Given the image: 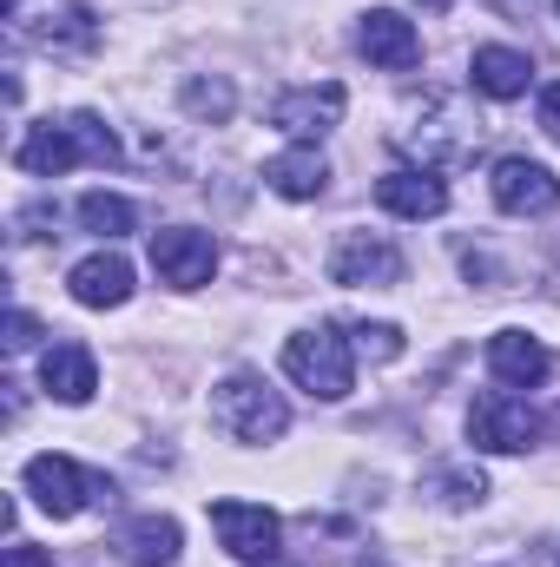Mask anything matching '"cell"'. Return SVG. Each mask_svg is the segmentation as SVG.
<instances>
[{"label": "cell", "instance_id": "8", "mask_svg": "<svg viewBox=\"0 0 560 567\" xmlns=\"http://www.w3.org/2000/svg\"><path fill=\"white\" fill-rule=\"evenodd\" d=\"M356 47H363V60L370 66H383V73H409L422 60V33L409 13H396V7H370L363 13V27H356Z\"/></svg>", "mask_w": 560, "mask_h": 567}, {"label": "cell", "instance_id": "4", "mask_svg": "<svg viewBox=\"0 0 560 567\" xmlns=\"http://www.w3.org/2000/svg\"><path fill=\"white\" fill-rule=\"evenodd\" d=\"M20 482H27V495H33L53 522H73L80 508H93V495H106V482H100L93 468H80L73 455H33Z\"/></svg>", "mask_w": 560, "mask_h": 567}, {"label": "cell", "instance_id": "17", "mask_svg": "<svg viewBox=\"0 0 560 567\" xmlns=\"http://www.w3.org/2000/svg\"><path fill=\"white\" fill-rule=\"evenodd\" d=\"M20 33H27V40H40L46 53H86V47L100 40V20H93L86 7H73V0H66V7H46L40 20H20Z\"/></svg>", "mask_w": 560, "mask_h": 567}, {"label": "cell", "instance_id": "12", "mask_svg": "<svg viewBox=\"0 0 560 567\" xmlns=\"http://www.w3.org/2000/svg\"><path fill=\"white\" fill-rule=\"evenodd\" d=\"M488 370H495L501 390H535V383H548L554 357H548V343L528 337V330H495V337H488Z\"/></svg>", "mask_w": 560, "mask_h": 567}, {"label": "cell", "instance_id": "23", "mask_svg": "<svg viewBox=\"0 0 560 567\" xmlns=\"http://www.w3.org/2000/svg\"><path fill=\"white\" fill-rule=\"evenodd\" d=\"M350 337H356V350H370V357H383V363L403 357V330H396V323H356Z\"/></svg>", "mask_w": 560, "mask_h": 567}, {"label": "cell", "instance_id": "5", "mask_svg": "<svg viewBox=\"0 0 560 567\" xmlns=\"http://www.w3.org/2000/svg\"><path fill=\"white\" fill-rule=\"evenodd\" d=\"M468 442L488 449V455H521V449L541 442V416H535L528 403H515L508 390H488V396H475V410H468Z\"/></svg>", "mask_w": 560, "mask_h": 567}, {"label": "cell", "instance_id": "26", "mask_svg": "<svg viewBox=\"0 0 560 567\" xmlns=\"http://www.w3.org/2000/svg\"><path fill=\"white\" fill-rule=\"evenodd\" d=\"M541 133L560 140V80H554V86H541Z\"/></svg>", "mask_w": 560, "mask_h": 567}, {"label": "cell", "instance_id": "22", "mask_svg": "<svg viewBox=\"0 0 560 567\" xmlns=\"http://www.w3.org/2000/svg\"><path fill=\"white\" fill-rule=\"evenodd\" d=\"M185 106L225 120V113H231V86H225V80H191V86H185Z\"/></svg>", "mask_w": 560, "mask_h": 567}, {"label": "cell", "instance_id": "16", "mask_svg": "<svg viewBox=\"0 0 560 567\" xmlns=\"http://www.w3.org/2000/svg\"><path fill=\"white\" fill-rule=\"evenodd\" d=\"M120 555L133 567H172L178 561V548H185V535H178V522L172 515H133L126 528H120V542H113Z\"/></svg>", "mask_w": 560, "mask_h": 567}, {"label": "cell", "instance_id": "3", "mask_svg": "<svg viewBox=\"0 0 560 567\" xmlns=\"http://www.w3.org/2000/svg\"><path fill=\"white\" fill-rule=\"evenodd\" d=\"M211 416H218L225 435H238V442H278L283 429H290L283 396L265 377H251V370H238V377H225L211 390Z\"/></svg>", "mask_w": 560, "mask_h": 567}, {"label": "cell", "instance_id": "15", "mask_svg": "<svg viewBox=\"0 0 560 567\" xmlns=\"http://www.w3.org/2000/svg\"><path fill=\"white\" fill-rule=\"evenodd\" d=\"M376 205L390 212V218H442L448 212V185L435 178V172H383L376 178Z\"/></svg>", "mask_w": 560, "mask_h": 567}, {"label": "cell", "instance_id": "1", "mask_svg": "<svg viewBox=\"0 0 560 567\" xmlns=\"http://www.w3.org/2000/svg\"><path fill=\"white\" fill-rule=\"evenodd\" d=\"M113 158H120V140H113L106 120H93V113L46 120V126H33L27 140L13 145V165H20L27 178H60V172H73V165H113Z\"/></svg>", "mask_w": 560, "mask_h": 567}, {"label": "cell", "instance_id": "20", "mask_svg": "<svg viewBox=\"0 0 560 567\" xmlns=\"http://www.w3.org/2000/svg\"><path fill=\"white\" fill-rule=\"evenodd\" d=\"M80 225L100 231V238H126V231L139 225V212H133V198H120V192H86V198H80Z\"/></svg>", "mask_w": 560, "mask_h": 567}, {"label": "cell", "instance_id": "11", "mask_svg": "<svg viewBox=\"0 0 560 567\" xmlns=\"http://www.w3.org/2000/svg\"><path fill=\"white\" fill-rule=\"evenodd\" d=\"M343 106H350V93L336 86V80H323V86H297V93H283L278 100V133H290V140H323L336 120H343Z\"/></svg>", "mask_w": 560, "mask_h": 567}, {"label": "cell", "instance_id": "18", "mask_svg": "<svg viewBox=\"0 0 560 567\" xmlns=\"http://www.w3.org/2000/svg\"><path fill=\"white\" fill-rule=\"evenodd\" d=\"M468 80H475V93H488V100H521L528 80H535V66H528V53H515V47H475Z\"/></svg>", "mask_w": 560, "mask_h": 567}, {"label": "cell", "instance_id": "21", "mask_svg": "<svg viewBox=\"0 0 560 567\" xmlns=\"http://www.w3.org/2000/svg\"><path fill=\"white\" fill-rule=\"evenodd\" d=\"M435 488H442V502H448V508H468V502H481V495H488L481 468H475V475H468V468H442V475H435Z\"/></svg>", "mask_w": 560, "mask_h": 567}, {"label": "cell", "instance_id": "2", "mask_svg": "<svg viewBox=\"0 0 560 567\" xmlns=\"http://www.w3.org/2000/svg\"><path fill=\"white\" fill-rule=\"evenodd\" d=\"M283 370H290V383H297V390H310L317 403H343V396L356 390L350 337H343V330H330V323H317V330L290 337V343H283Z\"/></svg>", "mask_w": 560, "mask_h": 567}, {"label": "cell", "instance_id": "6", "mask_svg": "<svg viewBox=\"0 0 560 567\" xmlns=\"http://www.w3.org/2000/svg\"><path fill=\"white\" fill-rule=\"evenodd\" d=\"M152 271H158V284H172V290H198V284H211V271H218V245H211V231H191V225H165V231H152Z\"/></svg>", "mask_w": 560, "mask_h": 567}, {"label": "cell", "instance_id": "9", "mask_svg": "<svg viewBox=\"0 0 560 567\" xmlns=\"http://www.w3.org/2000/svg\"><path fill=\"white\" fill-rule=\"evenodd\" d=\"M488 192H495V205L515 212V218H541V212L560 205V178L548 165H535V158H501L495 178H488Z\"/></svg>", "mask_w": 560, "mask_h": 567}, {"label": "cell", "instance_id": "13", "mask_svg": "<svg viewBox=\"0 0 560 567\" xmlns=\"http://www.w3.org/2000/svg\"><path fill=\"white\" fill-rule=\"evenodd\" d=\"M40 390L53 396V403H93V390H100V363H93V350L86 343H53L46 357H40Z\"/></svg>", "mask_w": 560, "mask_h": 567}, {"label": "cell", "instance_id": "14", "mask_svg": "<svg viewBox=\"0 0 560 567\" xmlns=\"http://www.w3.org/2000/svg\"><path fill=\"white\" fill-rule=\"evenodd\" d=\"M73 303H86V310H120L126 297H133V265L120 258V251H93V258H80L73 265Z\"/></svg>", "mask_w": 560, "mask_h": 567}, {"label": "cell", "instance_id": "27", "mask_svg": "<svg viewBox=\"0 0 560 567\" xmlns=\"http://www.w3.org/2000/svg\"><path fill=\"white\" fill-rule=\"evenodd\" d=\"M245 567H290V561H278V555H265V561H245Z\"/></svg>", "mask_w": 560, "mask_h": 567}, {"label": "cell", "instance_id": "10", "mask_svg": "<svg viewBox=\"0 0 560 567\" xmlns=\"http://www.w3.org/2000/svg\"><path fill=\"white\" fill-rule=\"evenodd\" d=\"M330 278L336 284H396L403 278V251L376 231H343L330 251Z\"/></svg>", "mask_w": 560, "mask_h": 567}, {"label": "cell", "instance_id": "28", "mask_svg": "<svg viewBox=\"0 0 560 567\" xmlns=\"http://www.w3.org/2000/svg\"><path fill=\"white\" fill-rule=\"evenodd\" d=\"M554 7H560V0H554Z\"/></svg>", "mask_w": 560, "mask_h": 567}, {"label": "cell", "instance_id": "7", "mask_svg": "<svg viewBox=\"0 0 560 567\" xmlns=\"http://www.w3.org/2000/svg\"><path fill=\"white\" fill-rule=\"evenodd\" d=\"M211 535H218L238 561H265V555H278L283 522L265 502H211Z\"/></svg>", "mask_w": 560, "mask_h": 567}, {"label": "cell", "instance_id": "19", "mask_svg": "<svg viewBox=\"0 0 560 567\" xmlns=\"http://www.w3.org/2000/svg\"><path fill=\"white\" fill-rule=\"evenodd\" d=\"M265 185L278 192V198H317L323 185H330V165H323V152L317 145H290V152H278L271 165H265Z\"/></svg>", "mask_w": 560, "mask_h": 567}, {"label": "cell", "instance_id": "25", "mask_svg": "<svg viewBox=\"0 0 560 567\" xmlns=\"http://www.w3.org/2000/svg\"><path fill=\"white\" fill-rule=\"evenodd\" d=\"M0 567H53V555H46V548H33V542H13V548L0 555Z\"/></svg>", "mask_w": 560, "mask_h": 567}, {"label": "cell", "instance_id": "24", "mask_svg": "<svg viewBox=\"0 0 560 567\" xmlns=\"http://www.w3.org/2000/svg\"><path fill=\"white\" fill-rule=\"evenodd\" d=\"M33 337H40V323H33L27 310H13V317H7V350H33Z\"/></svg>", "mask_w": 560, "mask_h": 567}]
</instances>
